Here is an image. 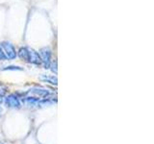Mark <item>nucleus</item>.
Listing matches in <instances>:
<instances>
[{
  "label": "nucleus",
  "mask_w": 154,
  "mask_h": 144,
  "mask_svg": "<svg viewBox=\"0 0 154 144\" xmlns=\"http://www.w3.org/2000/svg\"><path fill=\"white\" fill-rule=\"evenodd\" d=\"M0 46L2 47V49L6 55V58L9 60L16 59L17 56V53L16 51V48L10 41H2L0 43Z\"/></svg>",
  "instance_id": "1"
},
{
  "label": "nucleus",
  "mask_w": 154,
  "mask_h": 144,
  "mask_svg": "<svg viewBox=\"0 0 154 144\" xmlns=\"http://www.w3.org/2000/svg\"><path fill=\"white\" fill-rule=\"evenodd\" d=\"M3 102L5 103L7 108H11V109H20L21 108V103L20 100L17 97L16 94L11 93L7 95L6 97L4 98Z\"/></svg>",
  "instance_id": "2"
},
{
  "label": "nucleus",
  "mask_w": 154,
  "mask_h": 144,
  "mask_svg": "<svg viewBox=\"0 0 154 144\" xmlns=\"http://www.w3.org/2000/svg\"><path fill=\"white\" fill-rule=\"evenodd\" d=\"M29 93L34 97H38L40 99H50V97L53 95V93L48 89L42 88H33L29 90Z\"/></svg>",
  "instance_id": "3"
},
{
  "label": "nucleus",
  "mask_w": 154,
  "mask_h": 144,
  "mask_svg": "<svg viewBox=\"0 0 154 144\" xmlns=\"http://www.w3.org/2000/svg\"><path fill=\"white\" fill-rule=\"evenodd\" d=\"M40 56L42 59V64H43L45 68H49L51 64V50L48 47H43L40 50Z\"/></svg>",
  "instance_id": "4"
},
{
  "label": "nucleus",
  "mask_w": 154,
  "mask_h": 144,
  "mask_svg": "<svg viewBox=\"0 0 154 144\" xmlns=\"http://www.w3.org/2000/svg\"><path fill=\"white\" fill-rule=\"evenodd\" d=\"M28 62L36 65H40L42 64V59L41 56L38 54V52H37L34 49H29V59H28Z\"/></svg>",
  "instance_id": "5"
},
{
  "label": "nucleus",
  "mask_w": 154,
  "mask_h": 144,
  "mask_svg": "<svg viewBox=\"0 0 154 144\" xmlns=\"http://www.w3.org/2000/svg\"><path fill=\"white\" fill-rule=\"evenodd\" d=\"M40 79L43 82H46V83L54 85V86H57L58 84V79L54 75H42L40 77Z\"/></svg>",
  "instance_id": "6"
},
{
  "label": "nucleus",
  "mask_w": 154,
  "mask_h": 144,
  "mask_svg": "<svg viewBox=\"0 0 154 144\" xmlns=\"http://www.w3.org/2000/svg\"><path fill=\"white\" fill-rule=\"evenodd\" d=\"M17 56L20 58L21 60L25 61L28 62V59H29V48L27 47H21L20 49L18 50Z\"/></svg>",
  "instance_id": "7"
},
{
  "label": "nucleus",
  "mask_w": 154,
  "mask_h": 144,
  "mask_svg": "<svg viewBox=\"0 0 154 144\" xmlns=\"http://www.w3.org/2000/svg\"><path fill=\"white\" fill-rule=\"evenodd\" d=\"M22 68L20 66H16V65H9L6 66L5 68H2V70H21Z\"/></svg>",
  "instance_id": "8"
},
{
  "label": "nucleus",
  "mask_w": 154,
  "mask_h": 144,
  "mask_svg": "<svg viewBox=\"0 0 154 144\" xmlns=\"http://www.w3.org/2000/svg\"><path fill=\"white\" fill-rule=\"evenodd\" d=\"M0 60L1 61H5V60H7V58H6V55H5V53L2 49V47L0 46Z\"/></svg>",
  "instance_id": "9"
},
{
  "label": "nucleus",
  "mask_w": 154,
  "mask_h": 144,
  "mask_svg": "<svg viewBox=\"0 0 154 144\" xmlns=\"http://www.w3.org/2000/svg\"><path fill=\"white\" fill-rule=\"evenodd\" d=\"M2 114H3V108L0 106V117L2 116Z\"/></svg>",
  "instance_id": "10"
},
{
  "label": "nucleus",
  "mask_w": 154,
  "mask_h": 144,
  "mask_svg": "<svg viewBox=\"0 0 154 144\" xmlns=\"http://www.w3.org/2000/svg\"><path fill=\"white\" fill-rule=\"evenodd\" d=\"M3 101H4V98H3V96L2 95H0V104L3 103Z\"/></svg>",
  "instance_id": "11"
}]
</instances>
